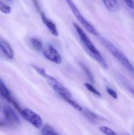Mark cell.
I'll return each instance as SVG.
<instances>
[{
  "label": "cell",
  "instance_id": "cell-20",
  "mask_svg": "<svg viewBox=\"0 0 134 135\" xmlns=\"http://www.w3.org/2000/svg\"><path fill=\"white\" fill-rule=\"evenodd\" d=\"M106 90L107 93L109 94L112 98H114V100H117V99H118V94L116 93V92L115 90L112 89L110 87H106Z\"/></svg>",
  "mask_w": 134,
  "mask_h": 135
},
{
  "label": "cell",
  "instance_id": "cell-17",
  "mask_svg": "<svg viewBox=\"0 0 134 135\" xmlns=\"http://www.w3.org/2000/svg\"><path fill=\"white\" fill-rule=\"evenodd\" d=\"M84 86H85V88L89 91V92H91L92 94H93L94 95H95L97 97H101V94L91 84H89V83H84Z\"/></svg>",
  "mask_w": 134,
  "mask_h": 135
},
{
  "label": "cell",
  "instance_id": "cell-13",
  "mask_svg": "<svg viewBox=\"0 0 134 135\" xmlns=\"http://www.w3.org/2000/svg\"><path fill=\"white\" fill-rule=\"evenodd\" d=\"M118 78L120 80V81L121 82V83L123 84V86H124L125 88L131 94H133L134 96V87L127 80H126V78H124L123 76H122V75H118Z\"/></svg>",
  "mask_w": 134,
  "mask_h": 135
},
{
  "label": "cell",
  "instance_id": "cell-7",
  "mask_svg": "<svg viewBox=\"0 0 134 135\" xmlns=\"http://www.w3.org/2000/svg\"><path fill=\"white\" fill-rule=\"evenodd\" d=\"M3 113L5 120L7 123L14 125H18L20 124V119L17 112L13 108L9 105H5L3 107Z\"/></svg>",
  "mask_w": 134,
  "mask_h": 135
},
{
  "label": "cell",
  "instance_id": "cell-9",
  "mask_svg": "<svg viewBox=\"0 0 134 135\" xmlns=\"http://www.w3.org/2000/svg\"><path fill=\"white\" fill-rule=\"evenodd\" d=\"M41 17H42V20L43 21V22L44 23V25L47 26V28H48V30H49L50 32L54 36H59V31L57 30V28H56V25L52 21L49 19L43 13H41Z\"/></svg>",
  "mask_w": 134,
  "mask_h": 135
},
{
  "label": "cell",
  "instance_id": "cell-8",
  "mask_svg": "<svg viewBox=\"0 0 134 135\" xmlns=\"http://www.w3.org/2000/svg\"><path fill=\"white\" fill-rule=\"evenodd\" d=\"M43 54L46 59L56 64H60L62 63L61 55L52 45H49L47 50H43Z\"/></svg>",
  "mask_w": 134,
  "mask_h": 135
},
{
  "label": "cell",
  "instance_id": "cell-23",
  "mask_svg": "<svg viewBox=\"0 0 134 135\" xmlns=\"http://www.w3.org/2000/svg\"><path fill=\"white\" fill-rule=\"evenodd\" d=\"M5 125H7L6 123L3 122V121H0V126H1V127H3V126H5Z\"/></svg>",
  "mask_w": 134,
  "mask_h": 135
},
{
  "label": "cell",
  "instance_id": "cell-22",
  "mask_svg": "<svg viewBox=\"0 0 134 135\" xmlns=\"http://www.w3.org/2000/svg\"><path fill=\"white\" fill-rule=\"evenodd\" d=\"M32 1H33V2H34L35 7H36V9H38V11L40 10V9H39V3H38V0H32Z\"/></svg>",
  "mask_w": 134,
  "mask_h": 135
},
{
  "label": "cell",
  "instance_id": "cell-5",
  "mask_svg": "<svg viewBox=\"0 0 134 135\" xmlns=\"http://www.w3.org/2000/svg\"><path fill=\"white\" fill-rule=\"evenodd\" d=\"M22 116L36 129H40L43 126V121L40 116L29 108L22 109Z\"/></svg>",
  "mask_w": 134,
  "mask_h": 135
},
{
  "label": "cell",
  "instance_id": "cell-3",
  "mask_svg": "<svg viewBox=\"0 0 134 135\" xmlns=\"http://www.w3.org/2000/svg\"><path fill=\"white\" fill-rule=\"evenodd\" d=\"M100 40L101 43L105 46V47L110 51V54L120 63V64L126 70H127L134 76V67L127 59V57L107 39L105 38H100Z\"/></svg>",
  "mask_w": 134,
  "mask_h": 135
},
{
  "label": "cell",
  "instance_id": "cell-6",
  "mask_svg": "<svg viewBox=\"0 0 134 135\" xmlns=\"http://www.w3.org/2000/svg\"><path fill=\"white\" fill-rule=\"evenodd\" d=\"M0 94H1V96H2V97L4 98L7 101H8L9 103H11L12 105H13V106L14 107L16 110H17V112L22 115V109L20 108V106L19 104H18V102L13 98V96H11V94L9 90L8 89V88L6 86L5 83H3V81L1 79H0Z\"/></svg>",
  "mask_w": 134,
  "mask_h": 135
},
{
  "label": "cell",
  "instance_id": "cell-15",
  "mask_svg": "<svg viewBox=\"0 0 134 135\" xmlns=\"http://www.w3.org/2000/svg\"><path fill=\"white\" fill-rule=\"evenodd\" d=\"M30 42H31L32 46H33V47L35 50H37L38 51H41L43 50V44H42V42L39 40L35 38H32L30 39Z\"/></svg>",
  "mask_w": 134,
  "mask_h": 135
},
{
  "label": "cell",
  "instance_id": "cell-14",
  "mask_svg": "<svg viewBox=\"0 0 134 135\" xmlns=\"http://www.w3.org/2000/svg\"><path fill=\"white\" fill-rule=\"evenodd\" d=\"M42 135H60L52 127L49 125H45L42 127Z\"/></svg>",
  "mask_w": 134,
  "mask_h": 135
},
{
  "label": "cell",
  "instance_id": "cell-19",
  "mask_svg": "<svg viewBox=\"0 0 134 135\" xmlns=\"http://www.w3.org/2000/svg\"><path fill=\"white\" fill-rule=\"evenodd\" d=\"M0 11L4 14H10L11 13V7L0 1Z\"/></svg>",
  "mask_w": 134,
  "mask_h": 135
},
{
  "label": "cell",
  "instance_id": "cell-11",
  "mask_svg": "<svg viewBox=\"0 0 134 135\" xmlns=\"http://www.w3.org/2000/svg\"><path fill=\"white\" fill-rule=\"evenodd\" d=\"M106 9L111 12H116L119 10L120 5L117 0H102Z\"/></svg>",
  "mask_w": 134,
  "mask_h": 135
},
{
  "label": "cell",
  "instance_id": "cell-12",
  "mask_svg": "<svg viewBox=\"0 0 134 135\" xmlns=\"http://www.w3.org/2000/svg\"><path fill=\"white\" fill-rule=\"evenodd\" d=\"M82 113L84 115L85 117L89 120L90 122L93 123H95L97 121L99 120V116L98 115L95 114V113H93V112H91L89 109H87V108H83L82 109Z\"/></svg>",
  "mask_w": 134,
  "mask_h": 135
},
{
  "label": "cell",
  "instance_id": "cell-24",
  "mask_svg": "<svg viewBox=\"0 0 134 135\" xmlns=\"http://www.w3.org/2000/svg\"><path fill=\"white\" fill-rule=\"evenodd\" d=\"M6 1H10V2H11V1H13V0H6Z\"/></svg>",
  "mask_w": 134,
  "mask_h": 135
},
{
  "label": "cell",
  "instance_id": "cell-21",
  "mask_svg": "<svg viewBox=\"0 0 134 135\" xmlns=\"http://www.w3.org/2000/svg\"><path fill=\"white\" fill-rule=\"evenodd\" d=\"M126 5L131 9H134V1L133 0H123Z\"/></svg>",
  "mask_w": 134,
  "mask_h": 135
},
{
  "label": "cell",
  "instance_id": "cell-10",
  "mask_svg": "<svg viewBox=\"0 0 134 135\" xmlns=\"http://www.w3.org/2000/svg\"><path fill=\"white\" fill-rule=\"evenodd\" d=\"M0 50L5 57L9 59H13L14 57V53L10 45L5 41L0 39Z\"/></svg>",
  "mask_w": 134,
  "mask_h": 135
},
{
  "label": "cell",
  "instance_id": "cell-1",
  "mask_svg": "<svg viewBox=\"0 0 134 135\" xmlns=\"http://www.w3.org/2000/svg\"><path fill=\"white\" fill-rule=\"evenodd\" d=\"M43 77H44L45 79H47L48 80L49 83L50 84V85L51 86V87L53 88V89L54 90L56 94L59 95L61 98H63V100L64 101L66 102L67 103L70 104L71 106L73 107L75 109L78 111H80L81 112L82 111L83 108H81V106H80L75 101H74L73 99H72V94H71L70 91L66 88V87H64L59 80L56 79H55V77H53L51 75H48V74L46 73L45 71H43L41 73V75Z\"/></svg>",
  "mask_w": 134,
  "mask_h": 135
},
{
  "label": "cell",
  "instance_id": "cell-18",
  "mask_svg": "<svg viewBox=\"0 0 134 135\" xmlns=\"http://www.w3.org/2000/svg\"><path fill=\"white\" fill-rule=\"evenodd\" d=\"M99 130L105 135H118L110 128L106 126H101L99 127Z\"/></svg>",
  "mask_w": 134,
  "mask_h": 135
},
{
  "label": "cell",
  "instance_id": "cell-26",
  "mask_svg": "<svg viewBox=\"0 0 134 135\" xmlns=\"http://www.w3.org/2000/svg\"><path fill=\"white\" fill-rule=\"evenodd\" d=\"M133 16H134V14H133Z\"/></svg>",
  "mask_w": 134,
  "mask_h": 135
},
{
  "label": "cell",
  "instance_id": "cell-16",
  "mask_svg": "<svg viewBox=\"0 0 134 135\" xmlns=\"http://www.w3.org/2000/svg\"><path fill=\"white\" fill-rule=\"evenodd\" d=\"M80 66H81V67L82 68V69L84 70V73H85V75H86L87 77L88 78V79L89 80V81H90L91 83H92V84H94L95 83V79H94V76H93V74L91 73V72L90 71V70L89 69L87 68V67H86V66L85 65L82 64V63H80Z\"/></svg>",
  "mask_w": 134,
  "mask_h": 135
},
{
  "label": "cell",
  "instance_id": "cell-2",
  "mask_svg": "<svg viewBox=\"0 0 134 135\" xmlns=\"http://www.w3.org/2000/svg\"><path fill=\"white\" fill-rule=\"evenodd\" d=\"M73 25L74 26L75 30H76L79 37H80V40H81V42L83 43L84 46H85V48L87 49V50L89 51V54H90L91 56L95 60L97 61L101 65V67H102L105 69H107L108 65L106 62L105 61L104 58L102 57L101 54H100L99 51L96 48L95 46L93 45V44L92 43L91 41L90 40V39L88 38V36H87V34H85V32H84V30L81 29V28L80 27V26H79L77 24L73 23Z\"/></svg>",
  "mask_w": 134,
  "mask_h": 135
},
{
  "label": "cell",
  "instance_id": "cell-25",
  "mask_svg": "<svg viewBox=\"0 0 134 135\" xmlns=\"http://www.w3.org/2000/svg\"><path fill=\"white\" fill-rule=\"evenodd\" d=\"M1 105H0V112H1Z\"/></svg>",
  "mask_w": 134,
  "mask_h": 135
},
{
  "label": "cell",
  "instance_id": "cell-4",
  "mask_svg": "<svg viewBox=\"0 0 134 135\" xmlns=\"http://www.w3.org/2000/svg\"><path fill=\"white\" fill-rule=\"evenodd\" d=\"M65 1L66 2V3L68 4V7L70 9L71 11L72 12V13L74 14V15L75 16V17L76 18V19L80 22L81 25L85 28V30L89 32L91 34L94 36H97L98 35V33H97L96 29L93 27V26H92L91 24L89 22H88V21H87L85 19V17L81 15V13H80V11H79L78 8L76 7V5H75L74 3L73 2L72 0H65Z\"/></svg>",
  "mask_w": 134,
  "mask_h": 135
},
{
  "label": "cell",
  "instance_id": "cell-27",
  "mask_svg": "<svg viewBox=\"0 0 134 135\" xmlns=\"http://www.w3.org/2000/svg\"><path fill=\"white\" fill-rule=\"evenodd\" d=\"M128 135H130V134H128Z\"/></svg>",
  "mask_w": 134,
  "mask_h": 135
}]
</instances>
